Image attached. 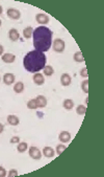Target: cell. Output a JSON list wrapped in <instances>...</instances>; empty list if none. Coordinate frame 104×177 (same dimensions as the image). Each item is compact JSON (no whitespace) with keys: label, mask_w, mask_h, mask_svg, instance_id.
<instances>
[{"label":"cell","mask_w":104,"mask_h":177,"mask_svg":"<svg viewBox=\"0 0 104 177\" xmlns=\"http://www.w3.org/2000/svg\"><path fill=\"white\" fill-rule=\"evenodd\" d=\"M52 30L46 26H39L32 32L33 46L35 50L45 52L49 50L52 44Z\"/></svg>","instance_id":"6da1fadb"},{"label":"cell","mask_w":104,"mask_h":177,"mask_svg":"<svg viewBox=\"0 0 104 177\" xmlns=\"http://www.w3.org/2000/svg\"><path fill=\"white\" fill-rule=\"evenodd\" d=\"M45 64H46V56L44 55V52L39 51V50L29 51L23 60L25 69L29 73H37L44 69V67L46 66Z\"/></svg>","instance_id":"7a4b0ae2"},{"label":"cell","mask_w":104,"mask_h":177,"mask_svg":"<svg viewBox=\"0 0 104 177\" xmlns=\"http://www.w3.org/2000/svg\"><path fill=\"white\" fill-rule=\"evenodd\" d=\"M53 49L56 52H62L64 50V42L62 39H56L53 42Z\"/></svg>","instance_id":"3957f363"},{"label":"cell","mask_w":104,"mask_h":177,"mask_svg":"<svg viewBox=\"0 0 104 177\" xmlns=\"http://www.w3.org/2000/svg\"><path fill=\"white\" fill-rule=\"evenodd\" d=\"M29 156L33 159H40L42 156V153L37 147H31L29 149Z\"/></svg>","instance_id":"277c9868"},{"label":"cell","mask_w":104,"mask_h":177,"mask_svg":"<svg viewBox=\"0 0 104 177\" xmlns=\"http://www.w3.org/2000/svg\"><path fill=\"white\" fill-rule=\"evenodd\" d=\"M8 16L10 19H14V20H18L19 18L21 17L20 12L16 8H8Z\"/></svg>","instance_id":"5b68a950"},{"label":"cell","mask_w":104,"mask_h":177,"mask_svg":"<svg viewBox=\"0 0 104 177\" xmlns=\"http://www.w3.org/2000/svg\"><path fill=\"white\" fill-rule=\"evenodd\" d=\"M35 20H37V23L40 24H46V23L49 22V17H48L46 14H37V17H35Z\"/></svg>","instance_id":"8992f818"},{"label":"cell","mask_w":104,"mask_h":177,"mask_svg":"<svg viewBox=\"0 0 104 177\" xmlns=\"http://www.w3.org/2000/svg\"><path fill=\"white\" fill-rule=\"evenodd\" d=\"M35 103H37V107L44 108L46 107V105H47V100H46V97H43V95H39V97H37V99H35Z\"/></svg>","instance_id":"52a82bcc"},{"label":"cell","mask_w":104,"mask_h":177,"mask_svg":"<svg viewBox=\"0 0 104 177\" xmlns=\"http://www.w3.org/2000/svg\"><path fill=\"white\" fill-rule=\"evenodd\" d=\"M14 81H15V75H12V73H5L4 77H3V82L6 85L12 84Z\"/></svg>","instance_id":"ba28073f"},{"label":"cell","mask_w":104,"mask_h":177,"mask_svg":"<svg viewBox=\"0 0 104 177\" xmlns=\"http://www.w3.org/2000/svg\"><path fill=\"white\" fill-rule=\"evenodd\" d=\"M60 82H62V86H69L71 84V77L68 73H64L60 77Z\"/></svg>","instance_id":"9c48e42d"},{"label":"cell","mask_w":104,"mask_h":177,"mask_svg":"<svg viewBox=\"0 0 104 177\" xmlns=\"http://www.w3.org/2000/svg\"><path fill=\"white\" fill-rule=\"evenodd\" d=\"M71 140V134L67 131H62L60 134V140L62 142H68Z\"/></svg>","instance_id":"30bf717a"},{"label":"cell","mask_w":104,"mask_h":177,"mask_svg":"<svg viewBox=\"0 0 104 177\" xmlns=\"http://www.w3.org/2000/svg\"><path fill=\"white\" fill-rule=\"evenodd\" d=\"M15 55H12V54H5L2 56V61L5 63H12L15 61Z\"/></svg>","instance_id":"8fae6325"},{"label":"cell","mask_w":104,"mask_h":177,"mask_svg":"<svg viewBox=\"0 0 104 177\" xmlns=\"http://www.w3.org/2000/svg\"><path fill=\"white\" fill-rule=\"evenodd\" d=\"M8 37H10V39L12 41H17L19 39V32L15 28H12L10 30V32H8Z\"/></svg>","instance_id":"7c38bea8"},{"label":"cell","mask_w":104,"mask_h":177,"mask_svg":"<svg viewBox=\"0 0 104 177\" xmlns=\"http://www.w3.org/2000/svg\"><path fill=\"white\" fill-rule=\"evenodd\" d=\"M33 82L37 85H43L45 82L44 77H43L41 73H35V75H33Z\"/></svg>","instance_id":"4fadbf2b"},{"label":"cell","mask_w":104,"mask_h":177,"mask_svg":"<svg viewBox=\"0 0 104 177\" xmlns=\"http://www.w3.org/2000/svg\"><path fill=\"white\" fill-rule=\"evenodd\" d=\"M43 154L46 157H53L54 156V150L50 147H45L43 149Z\"/></svg>","instance_id":"5bb4252c"},{"label":"cell","mask_w":104,"mask_h":177,"mask_svg":"<svg viewBox=\"0 0 104 177\" xmlns=\"http://www.w3.org/2000/svg\"><path fill=\"white\" fill-rule=\"evenodd\" d=\"M8 122L10 123L12 126L19 125V118H18L16 115H8Z\"/></svg>","instance_id":"9a60e30c"},{"label":"cell","mask_w":104,"mask_h":177,"mask_svg":"<svg viewBox=\"0 0 104 177\" xmlns=\"http://www.w3.org/2000/svg\"><path fill=\"white\" fill-rule=\"evenodd\" d=\"M14 90H15V92L17 93H21L24 90V84L22 82H18L17 84L14 86Z\"/></svg>","instance_id":"2e32d148"},{"label":"cell","mask_w":104,"mask_h":177,"mask_svg":"<svg viewBox=\"0 0 104 177\" xmlns=\"http://www.w3.org/2000/svg\"><path fill=\"white\" fill-rule=\"evenodd\" d=\"M74 107V103L72 100H64V108L67 110H71Z\"/></svg>","instance_id":"e0dca14e"},{"label":"cell","mask_w":104,"mask_h":177,"mask_svg":"<svg viewBox=\"0 0 104 177\" xmlns=\"http://www.w3.org/2000/svg\"><path fill=\"white\" fill-rule=\"evenodd\" d=\"M32 32H33L32 28L28 26V28H26L24 30H23V35H24V37L26 38V39H29V38H31V36H32Z\"/></svg>","instance_id":"ac0fdd59"},{"label":"cell","mask_w":104,"mask_h":177,"mask_svg":"<svg viewBox=\"0 0 104 177\" xmlns=\"http://www.w3.org/2000/svg\"><path fill=\"white\" fill-rule=\"evenodd\" d=\"M44 73L46 75H48V77L52 75L53 73H54L53 67H51V66H45V67H44Z\"/></svg>","instance_id":"d6986e66"},{"label":"cell","mask_w":104,"mask_h":177,"mask_svg":"<svg viewBox=\"0 0 104 177\" xmlns=\"http://www.w3.org/2000/svg\"><path fill=\"white\" fill-rule=\"evenodd\" d=\"M85 111H87V107L83 106V105H79V106L76 108L77 114H79V115H83L84 113H85Z\"/></svg>","instance_id":"ffe728a7"},{"label":"cell","mask_w":104,"mask_h":177,"mask_svg":"<svg viewBox=\"0 0 104 177\" xmlns=\"http://www.w3.org/2000/svg\"><path fill=\"white\" fill-rule=\"evenodd\" d=\"M17 149H18V152H20V153L25 152V151L27 150V144H26V142H20Z\"/></svg>","instance_id":"44dd1931"},{"label":"cell","mask_w":104,"mask_h":177,"mask_svg":"<svg viewBox=\"0 0 104 177\" xmlns=\"http://www.w3.org/2000/svg\"><path fill=\"white\" fill-rule=\"evenodd\" d=\"M74 60L76 62H83V56H82L81 51H77L76 54L74 55Z\"/></svg>","instance_id":"7402d4cb"},{"label":"cell","mask_w":104,"mask_h":177,"mask_svg":"<svg viewBox=\"0 0 104 177\" xmlns=\"http://www.w3.org/2000/svg\"><path fill=\"white\" fill-rule=\"evenodd\" d=\"M27 107L29 108V109H35V108H37V103H35V100H30V101H28Z\"/></svg>","instance_id":"603a6c76"},{"label":"cell","mask_w":104,"mask_h":177,"mask_svg":"<svg viewBox=\"0 0 104 177\" xmlns=\"http://www.w3.org/2000/svg\"><path fill=\"white\" fill-rule=\"evenodd\" d=\"M81 87H82V90H83L85 93L89 92V81H83L81 84Z\"/></svg>","instance_id":"cb8c5ba5"},{"label":"cell","mask_w":104,"mask_h":177,"mask_svg":"<svg viewBox=\"0 0 104 177\" xmlns=\"http://www.w3.org/2000/svg\"><path fill=\"white\" fill-rule=\"evenodd\" d=\"M64 150H66V147H64V145H58L56 147V152H57V154H58V155L62 154V153L64 152Z\"/></svg>","instance_id":"d4e9b609"},{"label":"cell","mask_w":104,"mask_h":177,"mask_svg":"<svg viewBox=\"0 0 104 177\" xmlns=\"http://www.w3.org/2000/svg\"><path fill=\"white\" fill-rule=\"evenodd\" d=\"M15 176H18V172L17 170H10V172H8V177H15Z\"/></svg>","instance_id":"484cf974"},{"label":"cell","mask_w":104,"mask_h":177,"mask_svg":"<svg viewBox=\"0 0 104 177\" xmlns=\"http://www.w3.org/2000/svg\"><path fill=\"white\" fill-rule=\"evenodd\" d=\"M6 176V171L4 168L0 167V177H5Z\"/></svg>","instance_id":"4316f807"},{"label":"cell","mask_w":104,"mask_h":177,"mask_svg":"<svg viewBox=\"0 0 104 177\" xmlns=\"http://www.w3.org/2000/svg\"><path fill=\"white\" fill-rule=\"evenodd\" d=\"M80 75H81V77H84V78H87V68H83V69L81 70V73H80Z\"/></svg>","instance_id":"83f0119b"},{"label":"cell","mask_w":104,"mask_h":177,"mask_svg":"<svg viewBox=\"0 0 104 177\" xmlns=\"http://www.w3.org/2000/svg\"><path fill=\"white\" fill-rule=\"evenodd\" d=\"M19 140H20V138H19V137L14 136L12 140H10V142H12V144H15V142H19Z\"/></svg>","instance_id":"f1b7e54d"},{"label":"cell","mask_w":104,"mask_h":177,"mask_svg":"<svg viewBox=\"0 0 104 177\" xmlns=\"http://www.w3.org/2000/svg\"><path fill=\"white\" fill-rule=\"evenodd\" d=\"M3 54V46L2 45H0V56Z\"/></svg>","instance_id":"f546056e"},{"label":"cell","mask_w":104,"mask_h":177,"mask_svg":"<svg viewBox=\"0 0 104 177\" xmlns=\"http://www.w3.org/2000/svg\"><path fill=\"white\" fill-rule=\"evenodd\" d=\"M3 129H4V127H3V125H2V124H0V133H2Z\"/></svg>","instance_id":"4dcf8cb0"},{"label":"cell","mask_w":104,"mask_h":177,"mask_svg":"<svg viewBox=\"0 0 104 177\" xmlns=\"http://www.w3.org/2000/svg\"><path fill=\"white\" fill-rule=\"evenodd\" d=\"M2 14V8H1V5H0V15Z\"/></svg>","instance_id":"1f68e13d"},{"label":"cell","mask_w":104,"mask_h":177,"mask_svg":"<svg viewBox=\"0 0 104 177\" xmlns=\"http://www.w3.org/2000/svg\"><path fill=\"white\" fill-rule=\"evenodd\" d=\"M0 26H1V20H0Z\"/></svg>","instance_id":"d6a6232c"}]
</instances>
